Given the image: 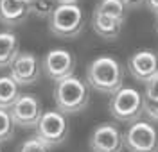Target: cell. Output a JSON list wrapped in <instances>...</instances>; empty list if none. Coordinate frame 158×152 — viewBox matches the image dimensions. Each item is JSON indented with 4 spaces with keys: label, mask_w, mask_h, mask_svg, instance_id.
<instances>
[{
    "label": "cell",
    "mask_w": 158,
    "mask_h": 152,
    "mask_svg": "<svg viewBox=\"0 0 158 152\" xmlns=\"http://www.w3.org/2000/svg\"><path fill=\"white\" fill-rule=\"evenodd\" d=\"M86 81L90 88L99 93L113 95L118 88H122L124 82V72L122 66L115 57L111 56H101L95 57L86 68Z\"/></svg>",
    "instance_id": "obj_1"
},
{
    "label": "cell",
    "mask_w": 158,
    "mask_h": 152,
    "mask_svg": "<svg viewBox=\"0 0 158 152\" xmlns=\"http://www.w3.org/2000/svg\"><path fill=\"white\" fill-rule=\"evenodd\" d=\"M54 102H56V107L65 115H76L83 111L90 102L86 82L77 79L76 75H69L65 79L56 81Z\"/></svg>",
    "instance_id": "obj_2"
},
{
    "label": "cell",
    "mask_w": 158,
    "mask_h": 152,
    "mask_svg": "<svg viewBox=\"0 0 158 152\" xmlns=\"http://www.w3.org/2000/svg\"><path fill=\"white\" fill-rule=\"evenodd\" d=\"M85 27V14L77 4H58L49 16V30L61 40H74Z\"/></svg>",
    "instance_id": "obj_3"
},
{
    "label": "cell",
    "mask_w": 158,
    "mask_h": 152,
    "mask_svg": "<svg viewBox=\"0 0 158 152\" xmlns=\"http://www.w3.org/2000/svg\"><path fill=\"white\" fill-rule=\"evenodd\" d=\"M144 106H146L144 95L135 88H128V86L118 88L110 99L111 116L117 122H124V123H133L140 120V116L144 115Z\"/></svg>",
    "instance_id": "obj_4"
},
{
    "label": "cell",
    "mask_w": 158,
    "mask_h": 152,
    "mask_svg": "<svg viewBox=\"0 0 158 152\" xmlns=\"http://www.w3.org/2000/svg\"><path fill=\"white\" fill-rule=\"evenodd\" d=\"M69 136V122L65 113L59 109L45 111L36 125V138H40L47 147H58Z\"/></svg>",
    "instance_id": "obj_5"
},
{
    "label": "cell",
    "mask_w": 158,
    "mask_h": 152,
    "mask_svg": "<svg viewBox=\"0 0 158 152\" xmlns=\"http://www.w3.org/2000/svg\"><path fill=\"white\" fill-rule=\"evenodd\" d=\"M122 136L129 152H158V131L149 122H133Z\"/></svg>",
    "instance_id": "obj_6"
},
{
    "label": "cell",
    "mask_w": 158,
    "mask_h": 152,
    "mask_svg": "<svg viewBox=\"0 0 158 152\" xmlns=\"http://www.w3.org/2000/svg\"><path fill=\"white\" fill-rule=\"evenodd\" d=\"M9 113L15 125L36 127L43 115V109H41V102L38 97H34L31 93H20V97L9 107Z\"/></svg>",
    "instance_id": "obj_7"
},
{
    "label": "cell",
    "mask_w": 158,
    "mask_h": 152,
    "mask_svg": "<svg viewBox=\"0 0 158 152\" xmlns=\"http://www.w3.org/2000/svg\"><path fill=\"white\" fill-rule=\"evenodd\" d=\"M41 70L45 72V75L50 81L65 79L69 75H74L76 57L72 56V52L65 49H52L41 59Z\"/></svg>",
    "instance_id": "obj_8"
},
{
    "label": "cell",
    "mask_w": 158,
    "mask_h": 152,
    "mask_svg": "<svg viewBox=\"0 0 158 152\" xmlns=\"http://www.w3.org/2000/svg\"><path fill=\"white\" fill-rule=\"evenodd\" d=\"M90 150L92 152H122L124 136L113 123H101L90 134Z\"/></svg>",
    "instance_id": "obj_9"
},
{
    "label": "cell",
    "mask_w": 158,
    "mask_h": 152,
    "mask_svg": "<svg viewBox=\"0 0 158 152\" xmlns=\"http://www.w3.org/2000/svg\"><path fill=\"white\" fill-rule=\"evenodd\" d=\"M9 68V75L18 82V86H31L40 79L41 63L32 52H18Z\"/></svg>",
    "instance_id": "obj_10"
},
{
    "label": "cell",
    "mask_w": 158,
    "mask_h": 152,
    "mask_svg": "<svg viewBox=\"0 0 158 152\" xmlns=\"http://www.w3.org/2000/svg\"><path fill=\"white\" fill-rule=\"evenodd\" d=\"M128 70L138 82H146L158 72V54L151 49H142L131 54L128 59Z\"/></svg>",
    "instance_id": "obj_11"
},
{
    "label": "cell",
    "mask_w": 158,
    "mask_h": 152,
    "mask_svg": "<svg viewBox=\"0 0 158 152\" xmlns=\"http://www.w3.org/2000/svg\"><path fill=\"white\" fill-rule=\"evenodd\" d=\"M31 6L25 0H0V21L4 25H18L29 16Z\"/></svg>",
    "instance_id": "obj_12"
},
{
    "label": "cell",
    "mask_w": 158,
    "mask_h": 152,
    "mask_svg": "<svg viewBox=\"0 0 158 152\" xmlns=\"http://www.w3.org/2000/svg\"><path fill=\"white\" fill-rule=\"evenodd\" d=\"M92 27L95 30V34L101 36L102 40H117L118 34H120V29H122V21L111 18L108 14H102L99 11H94L92 14Z\"/></svg>",
    "instance_id": "obj_13"
},
{
    "label": "cell",
    "mask_w": 158,
    "mask_h": 152,
    "mask_svg": "<svg viewBox=\"0 0 158 152\" xmlns=\"http://www.w3.org/2000/svg\"><path fill=\"white\" fill-rule=\"evenodd\" d=\"M18 40L9 30L0 32V70L9 68L15 57L18 56Z\"/></svg>",
    "instance_id": "obj_14"
},
{
    "label": "cell",
    "mask_w": 158,
    "mask_h": 152,
    "mask_svg": "<svg viewBox=\"0 0 158 152\" xmlns=\"http://www.w3.org/2000/svg\"><path fill=\"white\" fill-rule=\"evenodd\" d=\"M20 97V86L11 75H0V107L9 109Z\"/></svg>",
    "instance_id": "obj_15"
},
{
    "label": "cell",
    "mask_w": 158,
    "mask_h": 152,
    "mask_svg": "<svg viewBox=\"0 0 158 152\" xmlns=\"http://www.w3.org/2000/svg\"><path fill=\"white\" fill-rule=\"evenodd\" d=\"M94 11H99L102 14H108L111 18L122 21V23H124L126 16H128V7H126V4L122 0H99V4L95 6Z\"/></svg>",
    "instance_id": "obj_16"
},
{
    "label": "cell",
    "mask_w": 158,
    "mask_h": 152,
    "mask_svg": "<svg viewBox=\"0 0 158 152\" xmlns=\"http://www.w3.org/2000/svg\"><path fill=\"white\" fill-rule=\"evenodd\" d=\"M13 134H15V122L11 118L9 109L0 107V143L13 138Z\"/></svg>",
    "instance_id": "obj_17"
},
{
    "label": "cell",
    "mask_w": 158,
    "mask_h": 152,
    "mask_svg": "<svg viewBox=\"0 0 158 152\" xmlns=\"http://www.w3.org/2000/svg\"><path fill=\"white\" fill-rule=\"evenodd\" d=\"M58 6L56 0H34L31 4V13L38 18H49Z\"/></svg>",
    "instance_id": "obj_18"
},
{
    "label": "cell",
    "mask_w": 158,
    "mask_h": 152,
    "mask_svg": "<svg viewBox=\"0 0 158 152\" xmlns=\"http://www.w3.org/2000/svg\"><path fill=\"white\" fill-rule=\"evenodd\" d=\"M50 147H47L45 143L41 142L40 138H31V140H25V142L20 145L18 152H49Z\"/></svg>",
    "instance_id": "obj_19"
},
{
    "label": "cell",
    "mask_w": 158,
    "mask_h": 152,
    "mask_svg": "<svg viewBox=\"0 0 158 152\" xmlns=\"http://www.w3.org/2000/svg\"><path fill=\"white\" fill-rule=\"evenodd\" d=\"M146 84V100H156L158 99V72L155 75H151Z\"/></svg>",
    "instance_id": "obj_20"
},
{
    "label": "cell",
    "mask_w": 158,
    "mask_h": 152,
    "mask_svg": "<svg viewBox=\"0 0 158 152\" xmlns=\"http://www.w3.org/2000/svg\"><path fill=\"white\" fill-rule=\"evenodd\" d=\"M144 113L148 115L151 120L158 122V99H156V100H146V106H144Z\"/></svg>",
    "instance_id": "obj_21"
},
{
    "label": "cell",
    "mask_w": 158,
    "mask_h": 152,
    "mask_svg": "<svg viewBox=\"0 0 158 152\" xmlns=\"http://www.w3.org/2000/svg\"><path fill=\"white\" fill-rule=\"evenodd\" d=\"M122 2L126 4L128 9H138V7L146 6V0H122Z\"/></svg>",
    "instance_id": "obj_22"
},
{
    "label": "cell",
    "mask_w": 158,
    "mask_h": 152,
    "mask_svg": "<svg viewBox=\"0 0 158 152\" xmlns=\"http://www.w3.org/2000/svg\"><path fill=\"white\" fill-rule=\"evenodd\" d=\"M148 9H151L155 14H158V0H146Z\"/></svg>",
    "instance_id": "obj_23"
},
{
    "label": "cell",
    "mask_w": 158,
    "mask_h": 152,
    "mask_svg": "<svg viewBox=\"0 0 158 152\" xmlns=\"http://www.w3.org/2000/svg\"><path fill=\"white\" fill-rule=\"evenodd\" d=\"M58 4H77L79 0H56Z\"/></svg>",
    "instance_id": "obj_24"
},
{
    "label": "cell",
    "mask_w": 158,
    "mask_h": 152,
    "mask_svg": "<svg viewBox=\"0 0 158 152\" xmlns=\"http://www.w3.org/2000/svg\"><path fill=\"white\" fill-rule=\"evenodd\" d=\"M25 2H27V4H29V6H31V4H32V2H34V0H25Z\"/></svg>",
    "instance_id": "obj_25"
},
{
    "label": "cell",
    "mask_w": 158,
    "mask_h": 152,
    "mask_svg": "<svg viewBox=\"0 0 158 152\" xmlns=\"http://www.w3.org/2000/svg\"><path fill=\"white\" fill-rule=\"evenodd\" d=\"M156 32H158V14H156Z\"/></svg>",
    "instance_id": "obj_26"
}]
</instances>
